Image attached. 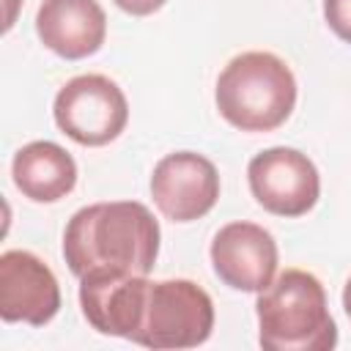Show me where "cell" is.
Masks as SVG:
<instances>
[{"label": "cell", "mask_w": 351, "mask_h": 351, "mask_svg": "<svg viewBox=\"0 0 351 351\" xmlns=\"http://www.w3.org/2000/svg\"><path fill=\"white\" fill-rule=\"evenodd\" d=\"M211 266L225 285L261 293L277 271V241L255 222H228L211 241Z\"/></svg>", "instance_id": "9c48e42d"}, {"label": "cell", "mask_w": 351, "mask_h": 351, "mask_svg": "<svg viewBox=\"0 0 351 351\" xmlns=\"http://www.w3.org/2000/svg\"><path fill=\"white\" fill-rule=\"evenodd\" d=\"M217 110L241 132H274L296 107L291 66L274 52H241L217 77Z\"/></svg>", "instance_id": "3957f363"}, {"label": "cell", "mask_w": 351, "mask_h": 351, "mask_svg": "<svg viewBox=\"0 0 351 351\" xmlns=\"http://www.w3.org/2000/svg\"><path fill=\"white\" fill-rule=\"evenodd\" d=\"M214 302L192 280H148L132 343L145 348H195L211 337Z\"/></svg>", "instance_id": "277c9868"}, {"label": "cell", "mask_w": 351, "mask_h": 351, "mask_svg": "<svg viewBox=\"0 0 351 351\" xmlns=\"http://www.w3.org/2000/svg\"><path fill=\"white\" fill-rule=\"evenodd\" d=\"M159 222L137 200L80 208L63 230V258L77 280L88 274H151Z\"/></svg>", "instance_id": "6da1fadb"}, {"label": "cell", "mask_w": 351, "mask_h": 351, "mask_svg": "<svg viewBox=\"0 0 351 351\" xmlns=\"http://www.w3.org/2000/svg\"><path fill=\"white\" fill-rule=\"evenodd\" d=\"M167 0H115V5L132 16H148L154 11H159Z\"/></svg>", "instance_id": "4fadbf2b"}, {"label": "cell", "mask_w": 351, "mask_h": 351, "mask_svg": "<svg viewBox=\"0 0 351 351\" xmlns=\"http://www.w3.org/2000/svg\"><path fill=\"white\" fill-rule=\"evenodd\" d=\"M324 19L340 41L351 44V0H324Z\"/></svg>", "instance_id": "7c38bea8"}, {"label": "cell", "mask_w": 351, "mask_h": 351, "mask_svg": "<svg viewBox=\"0 0 351 351\" xmlns=\"http://www.w3.org/2000/svg\"><path fill=\"white\" fill-rule=\"evenodd\" d=\"M11 176L16 189L33 203H58L77 184L74 156L52 140H36L14 154Z\"/></svg>", "instance_id": "8fae6325"}, {"label": "cell", "mask_w": 351, "mask_h": 351, "mask_svg": "<svg viewBox=\"0 0 351 351\" xmlns=\"http://www.w3.org/2000/svg\"><path fill=\"white\" fill-rule=\"evenodd\" d=\"M252 197L277 217H304L321 195V178L313 159L296 148H266L247 165Z\"/></svg>", "instance_id": "8992f818"}, {"label": "cell", "mask_w": 351, "mask_h": 351, "mask_svg": "<svg viewBox=\"0 0 351 351\" xmlns=\"http://www.w3.org/2000/svg\"><path fill=\"white\" fill-rule=\"evenodd\" d=\"M52 115L58 129L80 145L99 148L112 143L129 121V101L118 82L104 74L71 77L55 96Z\"/></svg>", "instance_id": "5b68a950"}, {"label": "cell", "mask_w": 351, "mask_h": 351, "mask_svg": "<svg viewBox=\"0 0 351 351\" xmlns=\"http://www.w3.org/2000/svg\"><path fill=\"white\" fill-rule=\"evenodd\" d=\"M258 343L266 351H332L337 326L321 280L304 269L277 274L255 302Z\"/></svg>", "instance_id": "7a4b0ae2"}, {"label": "cell", "mask_w": 351, "mask_h": 351, "mask_svg": "<svg viewBox=\"0 0 351 351\" xmlns=\"http://www.w3.org/2000/svg\"><path fill=\"white\" fill-rule=\"evenodd\" d=\"M36 33L63 60H82L101 49L107 16L99 0H44L36 11Z\"/></svg>", "instance_id": "30bf717a"}, {"label": "cell", "mask_w": 351, "mask_h": 351, "mask_svg": "<svg viewBox=\"0 0 351 351\" xmlns=\"http://www.w3.org/2000/svg\"><path fill=\"white\" fill-rule=\"evenodd\" d=\"M60 310V285L52 269L27 250L0 255V318L44 326Z\"/></svg>", "instance_id": "ba28073f"}, {"label": "cell", "mask_w": 351, "mask_h": 351, "mask_svg": "<svg viewBox=\"0 0 351 351\" xmlns=\"http://www.w3.org/2000/svg\"><path fill=\"white\" fill-rule=\"evenodd\" d=\"M343 310H346V315L351 318V277H348L346 285H343Z\"/></svg>", "instance_id": "5bb4252c"}, {"label": "cell", "mask_w": 351, "mask_h": 351, "mask_svg": "<svg viewBox=\"0 0 351 351\" xmlns=\"http://www.w3.org/2000/svg\"><path fill=\"white\" fill-rule=\"evenodd\" d=\"M151 197L156 208L173 222L200 219L219 200V173L203 154H167L151 173Z\"/></svg>", "instance_id": "52a82bcc"}]
</instances>
